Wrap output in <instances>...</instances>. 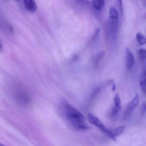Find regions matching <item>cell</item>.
Segmentation results:
<instances>
[{
	"instance_id": "4fadbf2b",
	"label": "cell",
	"mask_w": 146,
	"mask_h": 146,
	"mask_svg": "<svg viewBox=\"0 0 146 146\" xmlns=\"http://www.w3.org/2000/svg\"><path fill=\"white\" fill-rule=\"evenodd\" d=\"M122 106H114L112 109L111 111V115L112 116H114L116 115L119 111L121 110Z\"/></svg>"
},
{
	"instance_id": "9c48e42d",
	"label": "cell",
	"mask_w": 146,
	"mask_h": 146,
	"mask_svg": "<svg viewBox=\"0 0 146 146\" xmlns=\"http://www.w3.org/2000/svg\"><path fill=\"white\" fill-rule=\"evenodd\" d=\"M125 129V126L124 125H122L115 128L114 129L112 130V131L113 136L116 137L121 135Z\"/></svg>"
},
{
	"instance_id": "5bb4252c",
	"label": "cell",
	"mask_w": 146,
	"mask_h": 146,
	"mask_svg": "<svg viewBox=\"0 0 146 146\" xmlns=\"http://www.w3.org/2000/svg\"><path fill=\"white\" fill-rule=\"evenodd\" d=\"M104 52H100L99 54H98V56H97V58H96V65H97L98 64L99 62H100V61L101 59L103 58V56H104Z\"/></svg>"
},
{
	"instance_id": "277c9868",
	"label": "cell",
	"mask_w": 146,
	"mask_h": 146,
	"mask_svg": "<svg viewBox=\"0 0 146 146\" xmlns=\"http://www.w3.org/2000/svg\"><path fill=\"white\" fill-rule=\"evenodd\" d=\"M126 52V64L127 69L129 70H131L134 64V58L133 53L129 48L125 49Z\"/></svg>"
},
{
	"instance_id": "ba28073f",
	"label": "cell",
	"mask_w": 146,
	"mask_h": 146,
	"mask_svg": "<svg viewBox=\"0 0 146 146\" xmlns=\"http://www.w3.org/2000/svg\"><path fill=\"white\" fill-rule=\"evenodd\" d=\"M93 6L95 10L100 11L103 9L105 5V1L104 0H96L92 2Z\"/></svg>"
},
{
	"instance_id": "8fae6325",
	"label": "cell",
	"mask_w": 146,
	"mask_h": 146,
	"mask_svg": "<svg viewBox=\"0 0 146 146\" xmlns=\"http://www.w3.org/2000/svg\"><path fill=\"white\" fill-rule=\"evenodd\" d=\"M138 56L141 60H143L146 59V50L144 49H140L138 51Z\"/></svg>"
},
{
	"instance_id": "9a60e30c",
	"label": "cell",
	"mask_w": 146,
	"mask_h": 146,
	"mask_svg": "<svg viewBox=\"0 0 146 146\" xmlns=\"http://www.w3.org/2000/svg\"><path fill=\"white\" fill-rule=\"evenodd\" d=\"M141 109L142 114L144 115L146 113V102H144L141 105Z\"/></svg>"
},
{
	"instance_id": "2e32d148",
	"label": "cell",
	"mask_w": 146,
	"mask_h": 146,
	"mask_svg": "<svg viewBox=\"0 0 146 146\" xmlns=\"http://www.w3.org/2000/svg\"><path fill=\"white\" fill-rule=\"evenodd\" d=\"M100 31V28H98V29H96V30L95 32L94 35V36H93V40H95L96 38V37H97V36L99 35Z\"/></svg>"
},
{
	"instance_id": "8992f818",
	"label": "cell",
	"mask_w": 146,
	"mask_h": 146,
	"mask_svg": "<svg viewBox=\"0 0 146 146\" xmlns=\"http://www.w3.org/2000/svg\"><path fill=\"white\" fill-rule=\"evenodd\" d=\"M139 82L142 91L146 95V71H142L141 73Z\"/></svg>"
},
{
	"instance_id": "ac0fdd59",
	"label": "cell",
	"mask_w": 146,
	"mask_h": 146,
	"mask_svg": "<svg viewBox=\"0 0 146 146\" xmlns=\"http://www.w3.org/2000/svg\"><path fill=\"white\" fill-rule=\"evenodd\" d=\"M0 146H6L5 145H4V144H2V143H1V145H0Z\"/></svg>"
},
{
	"instance_id": "6da1fadb",
	"label": "cell",
	"mask_w": 146,
	"mask_h": 146,
	"mask_svg": "<svg viewBox=\"0 0 146 146\" xmlns=\"http://www.w3.org/2000/svg\"><path fill=\"white\" fill-rule=\"evenodd\" d=\"M63 111L66 119L73 128L82 131L89 129L86 123L85 117L76 108L68 103H64Z\"/></svg>"
},
{
	"instance_id": "e0dca14e",
	"label": "cell",
	"mask_w": 146,
	"mask_h": 146,
	"mask_svg": "<svg viewBox=\"0 0 146 146\" xmlns=\"http://www.w3.org/2000/svg\"><path fill=\"white\" fill-rule=\"evenodd\" d=\"M116 88V84H113V85L112 88V90L113 91H115Z\"/></svg>"
},
{
	"instance_id": "7a4b0ae2",
	"label": "cell",
	"mask_w": 146,
	"mask_h": 146,
	"mask_svg": "<svg viewBox=\"0 0 146 146\" xmlns=\"http://www.w3.org/2000/svg\"><path fill=\"white\" fill-rule=\"evenodd\" d=\"M139 102V98L137 94L136 95L132 101L128 104V107L124 113L125 118H128L131 115L133 110L137 106Z\"/></svg>"
},
{
	"instance_id": "7c38bea8",
	"label": "cell",
	"mask_w": 146,
	"mask_h": 146,
	"mask_svg": "<svg viewBox=\"0 0 146 146\" xmlns=\"http://www.w3.org/2000/svg\"><path fill=\"white\" fill-rule=\"evenodd\" d=\"M113 102H114V106H121L120 96L118 94H117L114 96Z\"/></svg>"
},
{
	"instance_id": "3957f363",
	"label": "cell",
	"mask_w": 146,
	"mask_h": 146,
	"mask_svg": "<svg viewBox=\"0 0 146 146\" xmlns=\"http://www.w3.org/2000/svg\"><path fill=\"white\" fill-rule=\"evenodd\" d=\"M88 119L90 123L98 127L104 133L106 132L108 129L106 128L105 125L98 117L91 113H89L88 115Z\"/></svg>"
},
{
	"instance_id": "30bf717a",
	"label": "cell",
	"mask_w": 146,
	"mask_h": 146,
	"mask_svg": "<svg viewBox=\"0 0 146 146\" xmlns=\"http://www.w3.org/2000/svg\"><path fill=\"white\" fill-rule=\"evenodd\" d=\"M136 39L140 46L146 44V36L140 33L137 34Z\"/></svg>"
},
{
	"instance_id": "52a82bcc",
	"label": "cell",
	"mask_w": 146,
	"mask_h": 146,
	"mask_svg": "<svg viewBox=\"0 0 146 146\" xmlns=\"http://www.w3.org/2000/svg\"><path fill=\"white\" fill-rule=\"evenodd\" d=\"M25 8L31 12H35L37 9V6L35 1L33 0H25L24 1Z\"/></svg>"
},
{
	"instance_id": "5b68a950",
	"label": "cell",
	"mask_w": 146,
	"mask_h": 146,
	"mask_svg": "<svg viewBox=\"0 0 146 146\" xmlns=\"http://www.w3.org/2000/svg\"><path fill=\"white\" fill-rule=\"evenodd\" d=\"M109 17L111 24L116 26L118 23L119 14L116 9L113 7H111L109 9Z\"/></svg>"
}]
</instances>
